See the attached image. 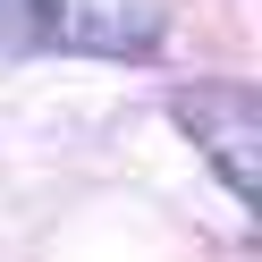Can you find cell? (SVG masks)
<instances>
[{"mask_svg": "<svg viewBox=\"0 0 262 262\" xmlns=\"http://www.w3.org/2000/svg\"><path fill=\"white\" fill-rule=\"evenodd\" d=\"M0 26L26 51H102V59H152L161 51L152 0H0Z\"/></svg>", "mask_w": 262, "mask_h": 262, "instance_id": "1", "label": "cell"}, {"mask_svg": "<svg viewBox=\"0 0 262 262\" xmlns=\"http://www.w3.org/2000/svg\"><path fill=\"white\" fill-rule=\"evenodd\" d=\"M169 119L194 136V152L220 169V186L237 203H254V144H262V110H254V85L237 76H211V85H178L169 93Z\"/></svg>", "mask_w": 262, "mask_h": 262, "instance_id": "2", "label": "cell"}]
</instances>
